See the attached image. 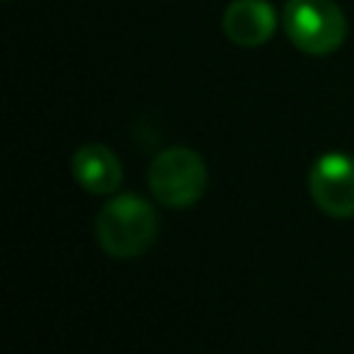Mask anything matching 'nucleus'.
<instances>
[{
	"label": "nucleus",
	"mask_w": 354,
	"mask_h": 354,
	"mask_svg": "<svg viewBox=\"0 0 354 354\" xmlns=\"http://www.w3.org/2000/svg\"><path fill=\"white\" fill-rule=\"evenodd\" d=\"M313 202L335 218L354 216V158L346 152H324L307 174Z\"/></svg>",
	"instance_id": "nucleus-4"
},
{
	"label": "nucleus",
	"mask_w": 354,
	"mask_h": 354,
	"mask_svg": "<svg viewBox=\"0 0 354 354\" xmlns=\"http://www.w3.org/2000/svg\"><path fill=\"white\" fill-rule=\"evenodd\" d=\"M72 174L88 194L105 196L122 185V163L105 144H83L72 155Z\"/></svg>",
	"instance_id": "nucleus-6"
},
{
	"label": "nucleus",
	"mask_w": 354,
	"mask_h": 354,
	"mask_svg": "<svg viewBox=\"0 0 354 354\" xmlns=\"http://www.w3.org/2000/svg\"><path fill=\"white\" fill-rule=\"evenodd\" d=\"M97 241L111 257H136L147 252L158 235V213L138 194H119L97 213Z\"/></svg>",
	"instance_id": "nucleus-1"
},
{
	"label": "nucleus",
	"mask_w": 354,
	"mask_h": 354,
	"mask_svg": "<svg viewBox=\"0 0 354 354\" xmlns=\"http://www.w3.org/2000/svg\"><path fill=\"white\" fill-rule=\"evenodd\" d=\"M282 25L296 50L307 55H329L346 39V17L335 0H288Z\"/></svg>",
	"instance_id": "nucleus-2"
},
{
	"label": "nucleus",
	"mask_w": 354,
	"mask_h": 354,
	"mask_svg": "<svg viewBox=\"0 0 354 354\" xmlns=\"http://www.w3.org/2000/svg\"><path fill=\"white\" fill-rule=\"evenodd\" d=\"M224 36L238 47H260L277 30V14L268 0H232L221 17Z\"/></svg>",
	"instance_id": "nucleus-5"
},
{
	"label": "nucleus",
	"mask_w": 354,
	"mask_h": 354,
	"mask_svg": "<svg viewBox=\"0 0 354 354\" xmlns=\"http://www.w3.org/2000/svg\"><path fill=\"white\" fill-rule=\"evenodd\" d=\"M149 188L169 207H191L207 188V166L188 147H169L149 163Z\"/></svg>",
	"instance_id": "nucleus-3"
}]
</instances>
